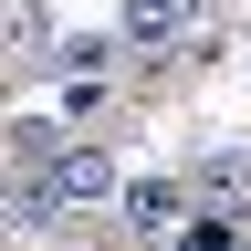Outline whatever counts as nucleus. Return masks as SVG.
<instances>
[{
  "label": "nucleus",
  "mask_w": 251,
  "mask_h": 251,
  "mask_svg": "<svg viewBox=\"0 0 251 251\" xmlns=\"http://www.w3.org/2000/svg\"><path fill=\"white\" fill-rule=\"evenodd\" d=\"M42 178H52V199L74 209V220H84V209H115V199H126V178H115V157L94 147V136H74V147H63V157H52Z\"/></svg>",
  "instance_id": "nucleus-1"
},
{
  "label": "nucleus",
  "mask_w": 251,
  "mask_h": 251,
  "mask_svg": "<svg viewBox=\"0 0 251 251\" xmlns=\"http://www.w3.org/2000/svg\"><path fill=\"white\" fill-rule=\"evenodd\" d=\"M115 220H126L136 241H178V230H188V188H178V178H126Z\"/></svg>",
  "instance_id": "nucleus-2"
},
{
  "label": "nucleus",
  "mask_w": 251,
  "mask_h": 251,
  "mask_svg": "<svg viewBox=\"0 0 251 251\" xmlns=\"http://www.w3.org/2000/svg\"><path fill=\"white\" fill-rule=\"evenodd\" d=\"M199 0H126V42H178Z\"/></svg>",
  "instance_id": "nucleus-3"
},
{
  "label": "nucleus",
  "mask_w": 251,
  "mask_h": 251,
  "mask_svg": "<svg viewBox=\"0 0 251 251\" xmlns=\"http://www.w3.org/2000/svg\"><path fill=\"white\" fill-rule=\"evenodd\" d=\"M188 188H199V199H241V188H251V147H209Z\"/></svg>",
  "instance_id": "nucleus-4"
},
{
  "label": "nucleus",
  "mask_w": 251,
  "mask_h": 251,
  "mask_svg": "<svg viewBox=\"0 0 251 251\" xmlns=\"http://www.w3.org/2000/svg\"><path fill=\"white\" fill-rule=\"evenodd\" d=\"M11 52H21V63L52 52V0H11Z\"/></svg>",
  "instance_id": "nucleus-5"
},
{
  "label": "nucleus",
  "mask_w": 251,
  "mask_h": 251,
  "mask_svg": "<svg viewBox=\"0 0 251 251\" xmlns=\"http://www.w3.org/2000/svg\"><path fill=\"white\" fill-rule=\"evenodd\" d=\"M168 251H230V220H220V209H188V230H178Z\"/></svg>",
  "instance_id": "nucleus-6"
},
{
  "label": "nucleus",
  "mask_w": 251,
  "mask_h": 251,
  "mask_svg": "<svg viewBox=\"0 0 251 251\" xmlns=\"http://www.w3.org/2000/svg\"><path fill=\"white\" fill-rule=\"evenodd\" d=\"M63 74H115V42H63Z\"/></svg>",
  "instance_id": "nucleus-7"
}]
</instances>
